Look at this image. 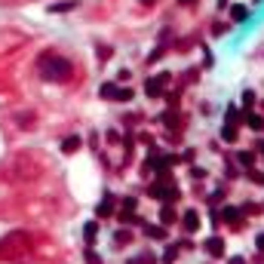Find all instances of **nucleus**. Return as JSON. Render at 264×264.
I'll use <instances>...</instances> for the list:
<instances>
[{
  "label": "nucleus",
  "instance_id": "nucleus-19",
  "mask_svg": "<svg viewBox=\"0 0 264 264\" xmlns=\"http://www.w3.org/2000/svg\"><path fill=\"white\" fill-rule=\"evenodd\" d=\"M231 264H246V261H243V258H234V261H231Z\"/></svg>",
  "mask_w": 264,
  "mask_h": 264
},
{
  "label": "nucleus",
  "instance_id": "nucleus-12",
  "mask_svg": "<svg viewBox=\"0 0 264 264\" xmlns=\"http://www.w3.org/2000/svg\"><path fill=\"white\" fill-rule=\"evenodd\" d=\"M114 240H117V246H126L132 237H129V231H117V234H114Z\"/></svg>",
  "mask_w": 264,
  "mask_h": 264
},
{
  "label": "nucleus",
  "instance_id": "nucleus-7",
  "mask_svg": "<svg viewBox=\"0 0 264 264\" xmlns=\"http://www.w3.org/2000/svg\"><path fill=\"white\" fill-rule=\"evenodd\" d=\"M83 234H86V243H95V237H98V224H95V221H89L86 228H83Z\"/></svg>",
  "mask_w": 264,
  "mask_h": 264
},
{
  "label": "nucleus",
  "instance_id": "nucleus-18",
  "mask_svg": "<svg viewBox=\"0 0 264 264\" xmlns=\"http://www.w3.org/2000/svg\"><path fill=\"white\" fill-rule=\"evenodd\" d=\"M255 246H258V249L264 252V234H258V243H255Z\"/></svg>",
  "mask_w": 264,
  "mask_h": 264
},
{
  "label": "nucleus",
  "instance_id": "nucleus-21",
  "mask_svg": "<svg viewBox=\"0 0 264 264\" xmlns=\"http://www.w3.org/2000/svg\"><path fill=\"white\" fill-rule=\"evenodd\" d=\"M181 4H191V0H181Z\"/></svg>",
  "mask_w": 264,
  "mask_h": 264
},
{
  "label": "nucleus",
  "instance_id": "nucleus-6",
  "mask_svg": "<svg viewBox=\"0 0 264 264\" xmlns=\"http://www.w3.org/2000/svg\"><path fill=\"white\" fill-rule=\"evenodd\" d=\"M206 249H209V252H212V255H224V243H221V240H218V237H212V240H209V243H206Z\"/></svg>",
  "mask_w": 264,
  "mask_h": 264
},
{
  "label": "nucleus",
  "instance_id": "nucleus-10",
  "mask_svg": "<svg viewBox=\"0 0 264 264\" xmlns=\"http://www.w3.org/2000/svg\"><path fill=\"white\" fill-rule=\"evenodd\" d=\"M101 95H104V98H114V95H117V83H104V86H101Z\"/></svg>",
  "mask_w": 264,
  "mask_h": 264
},
{
  "label": "nucleus",
  "instance_id": "nucleus-5",
  "mask_svg": "<svg viewBox=\"0 0 264 264\" xmlns=\"http://www.w3.org/2000/svg\"><path fill=\"white\" fill-rule=\"evenodd\" d=\"M77 147H80V138H77V135L65 138V144H62V150H65V154H74V150H77Z\"/></svg>",
  "mask_w": 264,
  "mask_h": 264
},
{
  "label": "nucleus",
  "instance_id": "nucleus-1",
  "mask_svg": "<svg viewBox=\"0 0 264 264\" xmlns=\"http://www.w3.org/2000/svg\"><path fill=\"white\" fill-rule=\"evenodd\" d=\"M37 68H40V77L49 80V83H65L71 77V71H74V65L59 52H43L37 59Z\"/></svg>",
  "mask_w": 264,
  "mask_h": 264
},
{
  "label": "nucleus",
  "instance_id": "nucleus-20",
  "mask_svg": "<svg viewBox=\"0 0 264 264\" xmlns=\"http://www.w3.org/2000/svg\"><path fill=\"white\" fill-rule=\"evenodd\" d=\"M141 4H157V0H141Z\"/></svg>",
  "mask_w": 264,
  "mask_h": 264
},
{
  "label": "nucleus",
  "instance_id": "nucleus-4",
  "mask_svg": "<svg viewBox=\"0 0 264 264\" xmlns=\"http://www.w3.org/2000/svg\"><path fill=\"white\" fill-rule=\"evenodd\" d=\"M231 19H234V22H246V19H249V10L237 4V7H231Z\"/></svg>",
  "mask_w": 264,
  "mask_h": 264
},
{
  "label": "nucleus",
  "instance_id": "nucleus-13",
  "mask_svg": "<svg viewBox=\"0 0 264 264\" xmlns=\"http://www.w3.org/2000/svg\"><path fill=\"white\" fill-rule=\"evenodd\" d=\"M175 255H178V249H175V246H169V249L163 252V261H166V264H172V261H175Z\"/></svg>",
  "mask_w": 264,
  "mask_h": 264
},
{
  "label": "nucleus",
  "instance_id": "nucleus-15",
  "mask_svg": "<svg viewBox=\"0 0 264 264\" xmlns=\"http://www.w3.org/2000/svg\"><path fill=\"white\" fill-rule=\"evenodd\" d=\"M144 234H147V237H163V231H160V228H150V224H144Z\"/></svg>",
  "mask_w": 264,
  "mask_h": 264
},
{
  "label": "nucleus",
  "instance_id": "nucleus-17",
  "mask_svg": "<svg viewBox=\"0 0 264 264\" xmlns=\"http://www.w3.org/2000/svg\"><path fill=\"white\" fill-rule=\"evenodd\" d=\"M252 160H255L252 154H240V163H243V166H252Z\"/></svg>",
  "mask_w": 264,
  "mask_h": 264
},
{
  "label": "nucleus",
  "instance_id": "nucleus-8",
  "mask_svg": "<svg viewBox=\"0 0 264 264\" xmlns=\"http://www.w3.org/2000/svg\"><path fill=\"white\" fill-rule=\"evenodd\" d=\"M160 221H163V224H172V221H175V209H172V206H163Z\"/></svg>",
  "mask_w": 264,
  "mask_h": 264
},
{
  "label": "nucleus",
  "instance_id": "nucleus-9",
  "mask_svg": "<svg viewBox=\"0 0 264 264\" xmlns=\"http://www.w3.org/2000/svg\"><path fill=\"white\" fill-rule=\"evenodd\" d=\"M77 4H74V0H68V4H52L49 7V13H68V10H74Z\"/></svg>",
  "mask_w": 264,
  "mask_h": 264
},
{
  "label": "nucleus",
  "instance_id": "nucleus-3",
  "mask_svg": "<svg viewBox=\"0 0 264 264\" xmlns=\"http://www.w3.org/2000/svg\"><path fill=\"white\" fill-rule=\"evenodd\" d=\"M184 228H187V231H197V228H200V218H197L194 209H191V212H184Z\"/></svg>",
  "mask_w": 264,
  "mask_h": 264
},
{
  "label": "nucleus",
  "instance_id": "nucleus-2",
  "mask_svg": "<svg viewBox=\"0 0 264 264\" xmlns=\"http://www.w3.org/2000/svg\"><path fill=\"white\" fill-rule=\"evenodd\" d=\"M163 83H169V74H160V77H154V80H147V95L154 98V95H160V89H163Z\"/></svg>",
  "mask_w": 264,
  "mask_h": 264
},
{
  "label": "nucleus",
  "instance_id": "nucleus-16",
  "mask_svg": "<svg viewBox=\"0 0 264 264\" xmlns=\"http://www.w3.org/2000/svg\"><path fill=\"white\" fill-rule=\"evenodd\" d=\"M86 264H101V258L95 252H86Z\"/></svg>",
  "mask_w": 264,
  "mask_h": 264
},
{
  "label": "nucleus",
  "instance_id": "nucleus-11",
  "mask_svg": "<svg viewBox=\"0 0 264 264\" xmlns=\"http://www.w3.org/2000/svg\"><path fill=\"white\" fill-rule=\"evenodd\" d=\"M246 117H249V126H252V129H264V120H261L258 114H246Z\"/></svg>",
  "mask_w": 264,
  "mask_h": 264
},
{
  "label": "nucleus",
  "instance_id": "nucleus-14",
  "mask_svg": "<svg viewBox=\"0 0 264 264\" xmlns=\"http://www.w3.org/2000/svg\"><path fill=\"white\" fill-rule=\"evenodd\" d=\"M108 212H111V197H104L101 206H98V215H108Z\"/></svg>",
  "mask_w": 264,
  "mask_h": 264
}]
</instances>
